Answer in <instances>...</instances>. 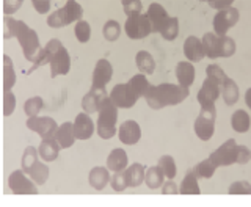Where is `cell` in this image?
<instances>
[{
  "mask_svg": "<svg viewBox=\"0 0 251 207\" xmlns=\"http://www.w3.org/2000/svg\"><path fill=\"white\" fill-rule=\"evenodd\" d=\"M188 98V86L175 85V83H162L157 86H149L145 99L146 104L152 110H160L168 105H177Z\"/></svg>",
  "mask_w": 251,
  "mask_h": 207,
  "instance_id": "obj_2",
  "label": "cell"
},
{
  "mask_svg": "<svg viewBox=\"0 0 251 207\" xmlns=\"http://www.w3.org/2000/svg\"><path fill=\"white\" fill-rule=\"evenodd\" d=\"M229 195H251V184L247 181H235L229 187Z\"/></svg>",
  "mask_w": 251,
  "mask_h": 207,
  "instance_id": "obj_43",
  "label": "cell"
},
{
  "mask_svg": "<svg viewBox=\"0 0 251 207\" xmlns=\"http://www.w3.org/2000/svg\"><path fill=\"white\" fill-rule=\"evenodd\" d=\"M209 3L210 8H214V10H223V8H227L234 3V0H206Z\"/></svg>",
  "mask_w": 251,
  "mask_h": 207,
  "instance_id": "obj_50",
  "label": "cell"
},
{
  "mask_svg": "<svg viewBox=\"0 0 251 207\" xmlns=\"http://www.w3.org/2000/svg\"><path fill=\"white\" fill-rule=\"evenodd\" d=\"M107 98L105 88H91L88 93L85 94L82 99V108L83 111H86L88 115L91 113H98L100 102Z\"/></svg>",
  "mask_w": 251,
  "mask_h": 207,
  "instance_id": "obj_17",
  "label": "cell"
},
{
  "mask_svg": "<svg viewBox=\"0 0 251 207\" xmlns=\"http://www.w3.org/2000/svg\"><path fill=\"white\" fill-rule=\"evenodd\" d=\"M13 36L18 39V43L21 44L24 57L27 58V61H31L33 65H36L43 51L36 31L33 28H30L25 22L8 18L6 16L3 19V38L10 39Z\"/></svg>",
  "mask_w": 251,
  "mask_h": 207,
  "instance_id": "obj_1",
  "label": "cell"
},
{
  "mask_svg": "<svg viewBox=\"0 0 251 207\" xmlns=\"http://www.w3.org/2000/svg\"><path fill=\"white\" fill-rule=\"evenodd\" d=\"M135 63H137L138 71H140V73H143V74H152L155 71L154 57L146 51H140L135 55Z\"/></svg>",
  "mask_w": 251,
  "mask_h": 207,
  "instance_id": "obj_31",
  "label": "cell"
},
{
  "mask_svg": "<svg viewBox=\"0 0 251 207\" xmlns=\"http://www.w3.org/2000/svg\"><path fill=\"white\" fill-rule=\"evenodd\" d=\"M146 14L149 16V21H151L152 33H160V30L165 26V22L170 19L167 10H165L160 3H151V5H149Z\"/></svg>",
  "mask_w": 251,
  "mask_h": 207,
  "instance_id": "obj_20",
  "label": "cell"
},
{
  "mask_svg": "<svg viewBox=\"0 0 251 207\" xmlns=\"http://www.w3.org/2000/svg\"><path fill=\"white\" fill-rule=\"evenodd\" d=\"M16 83V71L11 58L3 55V91H11Z\"/></svg>",
  "mask_w": 251,
  "mask_h": 207,
  "instance_id": "obj_32",
  "label": "cell"
},
{
  "mask_svg": "<svg viewBox=\"0 0 251 207\" xmlns=\"http://www.w3.org/2000/svg\"><path fill=\"white\" fill-rule=\"evenodd\" d=\"M110 185L115 190V192H124L127 188V178H126V173L124 171H118L115 173L112 179H110Z\"/></svg>",
  "mask_w": 251,
  "mask_h": 207,
  "instance_id": "obj_42",
  "label": "cell"
},
{
  "mask_svg": "<svg viewBox=\"0 0 251 207\" xmlns=\"http://www.w3.org/2000/svg\"><path fill=\"white\" fill-rule=\"evenodd\" d=\"M110 99L115 102L118 108H130L137 104L138 96L132 91L129 83H120L110 93Z\"/></svg>",
  "mask_w": 251,
  "mask_h": 207,
  "instance_id": "obj_13",
  "label": "cell"
},
{
  "mask_svg": "<svg viewBox=\"0 0 251 207\" xmlns=\"http://www.w3.org/2000/svg\"><path fill=\"white\" fill-rule=\"evenodd\" d=\"M231 126L237 133L248 132L250 126H251L250 115L247 113V111H243V110H235L232 113V116H231Z\"/></svg>",
  "mask_w": 251,
  "mask_h": 207,
  "instance_id": "obj_28",
  "label": "cell"
},
{
  "mask_svg": "<svg viewBox=\"0 0 251 207\" xmlns=\"http://www.w3.org/2000/svg\"><path fill=\"white\" fill-rule=\"evenodd\" d=\"M239 10L234 6H227V8H223V10H218V13L215 14L214 18V30L217 35H226L227 30L232 28L235 24L239 22Z\"/></svg>",
  "mask_w": 251,
  "mask_h": 207,
  "instance_id": "obj_11",
  "label": "cell"
},
{
  "mask_svg": "<svg viewBox=\"0 0 251 207\" xmlns=\"http://www.w3.org/2000/svg\"><path fill=\"white\" fill-rule=\"evenodd\" d=\"M8 187L14 195H36L38 188L35 187V181L28 179L24 170H14L8 178Z\"/></svg>",
  "mask_w": 251,
  "mask_h": 207,
  "instance_id": "obj_10",
  "label": "cell"
},
{
  "mask_svg": "<svg viewBox=\"0 0 251 207\" xmlns=\"http://www.w3.org/2000/svg\"><path fill=\"white\" fill-rule=\"evenodd\" d=\"M215 119H217V108H201L198 118L195 119V133L196 137L202 141H209L215 132Z\"/></svg>",
  "mask_w": 251,
  "mask_h": 207,
  "instance_id": "obj_6",
  "label": "cell"
},
{
  "mask_svg": "<svg viewBox=\"0 0 251 207\" xmlns=\"http://www.w3.org/2000/svg\"><path fill=\"white\" fill-rule=\"evenodd\" d=\"M179 193L180 195H200L201 188L198 185V176L193 173V170H188L185 173V178L182 179L179 185Z\"/></svg>",
  "mask_w": 251,
  "mask_h": 207,
  "instance_id": "obj_27",
  "label": "cell"
},
{
  "mask_svg": "<svg viewBox=\"0 0 251 207\" xmlns=\"http://www.w3.org/2000/svg\"><path fill=\"white\" fill-rule=\"evenodd\" d=\"M31 5L38 14H46L50 10V0H31Z\"/></svg>",
  "mask_w": 251,
  "mask_h": 207,
  "instance_id": "obj_48",
  "label": "cell"
},
{
  "mask_svg": "<svg viewBox=\"0 0 251 207\" xmlns=\"http://www.w3.org/2000/svg\"><path fill=\"white\" fill-rule=\"evenodd\" d=\"M50 77L55 78L58 76H66L69 71H71V57H69V52L66 51L65 46H61L60 49L55 52V55L52 57L50 63Z\"/></svg>",
  "mask_w": 251,
  "mask_h": 207,
  "instance_id": "obj_14",
  "label": "cell"
},
{
  "mask_svg": "<svg viewBox=\"0 0 251 207\" xmlns=\"http://www.w3.org/2000/svg\"><path fill=\"white\" fill-rule=\"evenodd\" d=\"M16 108V96L11 91H5L3 94V115L10 116Z\"/></svg>",
  "mask_w": 251,
  "mask_h": 207,
  "instance_id": "obj_44",
  "label": "cell"
},
{
  "mask_svg": "<svg viewBox=\"0 0 251 207\" xmlns=\"http://www.w3.org/2000/svg\"><path fill=\"white\" fill-rule=\"evenodd\" d=\"M118 137H120L121 143L127 146H132V145H137L141 138V129H140V124L137 121H133V119H127V121H124L120 129H118Z\"/></svg>",
  "mask_w": 251,
  "mask_h": 207,
  "instance_id": "obj_16",
  "label": "cell"
},
{
  "mask_svg": "<svg viewBox=\"0 0 251 207\" xmlns=\"http://www.w3.org/2000/svg\"><path fill=\"white\" fill-rule=\"evenodd\" d=\"M206 74L210 76V77H215L217 80H220L222 83L226 80V77H227V76L225 74V71H223L222 68H220L218 65H209L207 69H206Z\"/></svg>",
  "mask_w": 251,
  "mask_h": 207,
  "instance_id": "obj_45",
  "label": "cell"
},
{
  "mask_svg": "<svg viewBox=\"0 0 251 207\" xmlns=\"http://www.w3.org/2000/svg\"><path fill=\"white\" fill-rule=\"evenodd\" d=\"M28 176L35 181V184H38V185H43V184H46V181H47V178H49V166H47L46 163H43V162H36L31 168L28 170Z\"/></svg>",
  "mask_w": 251,
  "mask_h": 207,
  "instance_id": "obj_33",
  "label": "cell"
},
{
  "mask_svg": "<svg viewBox=\"0 0 251 207\" xmlns=\"http://www.w3.org/2000/svg\"><path fill=\"white\" fill-rule=\"evenodd\" d=\"M222 96L225 99L226 105H234L239 101V86L232 78L226 77V80L222 85Z\"/></svg>",
  "mask_w": 251,
  "mask_h": 207,
  "instance_id": "obj_30",
  "label": "cell"
},
{
  "mask_svg": "<svg viewBox=\"0 0 251 207\" xmlns=\"http://www.w3.org/2000/svg\"><path fill=\"white\" fill-rule=\"evenodd\" d=\"M127 162H129L127 153L121 148H115L107 157V168L113 173L124 171L127 168Z\"/></svg>",
  "mask_w": 251,
  "mask_h": 207,
  "instance_id": "obj_23",
  "label": "cell"
},
{
  "mask_svg": "<svg viewBox=\"0 0 251 207\" xmlns=\"http://www.w3.org/2000/svg\"><path fill=\"white\" fill-rule=\"evenodd\" d=\"M132 2H135V0H121V3H123V6H126V5H129V3H132Z\"/></svg>",
  "mask_w": 251,
  "mask_h": 207,
  "instance_id": "obj_53",
  "label": "cell"
},
{
  "mask_svg": "<svg viewBox=\"0 0 251 207\" xmlns=\"http://www.w3.org/2000/svg\"><path fill=\"white\" fill-rule=\"evenodd\" d=\"M237 157H239V145L235 143L234 138L225 141L222 146L209 155V158L214 162L217 168L218 166H229L232 163H237Z\"/></svg>",
  "mask_w": 251,
  "mask_h": 207,
  "instance_id": "obj_9",
  "label": "cell"
},
{
  "mask_svg": "<svg viewBox=\"0 0 251 207\" xmlns=\"http://www.w3.org/2000/svg\"><path fill=\"white\" fill-rule=\"evenodd\" d=\"M55 138L60 143V146L63 149H68L74 145L75 138V133H74V123H65L58 126V130L55 133Z\"/></svg>",
  "mask_w": 251,
  "mask_h": 207,
  "instance_id": "obj_24",
  "label": "cell"
},
{
  "mask_svg": "<svg viewBox=\"0 0 251 207\" xmlns=\"http://www.w3.org/2000/svg\"><path fill=\"white\" fill-rule=\"evenodd\" d=\"M192 170H193V173L196 174V176H198V179H210V178L215 174L217 166H215L214 162H212L210 158L207 157L206 160H202V162H200L198 165H195Z\"/></svg>",
  "mask_w": 251,
  "mask_h": 207,
  "instance_id": "obj_34",
  "label": "cell"
},
{
  "mask_svg": "<svg viewBox=\"0 0 251 207\" xmlns=\"http://www.w3.org/2000/svg\"><path fill=\"white\" fill-rule=\"evenodd\" d=\"M82 16H83L82 5L77 3L75 0H68L65 6L58 8L57 11H53L49 18H47V26L52 28H61L73 22L80 21Z\"/></svg>",
  "mask_w": 251,
  "mask_h": 207,
  "instance_id": "obj_5",
  "label": "cell"
},
{
  "mask_svg": "<svg viewBox=\"0 0 251 207\" xmlns=\"http://www.w3.org/2000/svg\"><path fill=\"white\" fill-rule=\"evenodd\" d=\"M160 35L165 41H173V39H176L179 35V19L170 18L167 22H165V26L162 27Z\"/></svg>",
  "mask_w": 251,
  "mask_h": 207,
  "instance_id": "obj_36",
  "label": "cell"
},
{
  "mask_svg": "<svg viewBox=\"0 0 251 207\" xmlns=\"http://www.w3.org/2000/svg\"><path fill=\"white\" fill-rule=\"evenodd\" d=\"M112 76H113V68L110 65V61H107L105 58L98 60L93 71L91 88H105V85L112 80Z\"/></svg>",
  "mask_w": 251,
  "mask_h": 207,
  "instance_id": "obj_15",
  "label": "cell"
},
{
  "mask_svg": "<svg viewBox=\"0 0 251 207\" xmlns=\"http://www.w3.org/2000/svg\"><path fill=\"white\" fill-rule=\"evenodd\" d=\"M110 179H112V176H110L108 168H105V166H94L88 174L90 185L98 192L104 190L107 184H110Z\"/></svg>",
  "mask_w": 251,
  "mask_h": 207,
  "instance_id": "obj_22",
  "label": "cell"
},
{
  "mask_svg": "<svg viewBox=\"0 0 251 207\" xmlns=\"http://www.w3.org/2000/svg\"><path fill=\"white\" fill-rule=\"evenodd\" d=\"M222 82L217 80L215 77H210L207 76L206 80L202 82L201 88L198 91V99L201 108H210V107H215V101L218 99V96L222 94Z\"/></svg>",
  "mask_w": 251,
  "mask_h": 207,
  "instance_id": "obj_8",
  "label": "cell"
},
{
  "mask_svg": "<svg viewBox=\"0 0 251 207\" xmlns=\"http://www.w3.org/2000/svg\"><path fill=\"white\" fill-rule=\"evenodd\" d=\"M141 10H143V5H141L140 0H135V2H132L129 5H126L124 6V14L127 16H135V14H140Z\"/></svg>",
  "mask_w": 251,
  "mask_h": 207,
  "instance_id": "obj_47",
  "label": "cell"
},
{
  "mask_svg": "<svg viewBox=\"0 0 251 207\" xmlns=\"http://www.w3.org/2000/svg\"><path fill=\"white\" fill-rule=\"evenodd\" d=\"M98 116V135L102 140H110L116 133V123H118V107L115 102L107 96L100 102Z\"/></svg>",
  "mask_w": 251,
  "mask_h": 207,
  "instance_id": "obj_4",
  "label": "cell"
},
{
  "mask_svg": "<svg viewBox=\"0 0 251 207\" xmlns=\"http://www.w3.org/2000/svg\"><path fill=\"white\" fill-rule=\"evenodd\" d=\"M38 149L33 148V146H27L25 151H24L22 154V160H21V165H22V170L28 173V170L33 166L36 162H38Z\"/></svg>",
  "mask_w": 251,
  "mask_h": 207,
  "instance_id": "obj_39",
  "label": "cell"
},
{
  "mask_svg": "<svg viewBox=\"0 0 251 207\" xmlns=\"http://www.w3.org/2000/svg\"><path fill=\"white\" fill-rule=\"evenodd\" d=\"M126 178H127L129 187H140L145 182L146 178V166L141 163H132L127 170H124Z\"/></svg>",
  "mask_w": 251,
  "mask_h": 207,
  "instance_id": "obj_25",
  "label": "cell"
},
{
  "mask_svg": "<svg viewBox=\"0 0 251 207\" xmlns=\"http://www.w3.org/2000/svg\"><path fill=\"white\" fill-rule=\"evenodd\" d=\"M27 129L36 132L41 138H52L58 130V126L55 123V119L50 116H31L27 119Z\"/></svg>",
  "mask_w": 251,
  "mask_h": 207,
  "instance_id": "obj_12",
  "label": "cell"
},
{
  "mask_svg": "<svg viewBox=\"0 0 251 207\" xmlns=\"http://www.w3.org/2000/svg\"><path fill=\"white\" fill-rule=\"evenodd\" d=\"M124 30L126 35L130 39H143L149 33H152V26L151 21H149V16L145 14H135V16H129L127 21L124 24Z\"/></svg>",
  "mask_w": 251,
  "mask_h": 207,
  "instance_id": "obj_7",
  "label": "cell"
},
{
  "mask_svg": "<svg viewBox=\"0 0 251 207\" xmlns=\"http://www.w3.org/2000/svg\"><path fill=\"white\" fill-rule=\"evenodd\" d=\"M74 35L78 43H88L91 38V27L86 21H77L74 27Z\"/></svg>",
  "mask_w": 251,
  "mask_h": 207,
  "instance_id": "obj_40",
  "label": "cell"
},
{
  "mask_svg": "<svg viewBox=\"0 0 251 207\" xmlns=\"http://www.w3.org/2000/svg\"><path fill=\"white\" fill-rule=\"evenodd\" d=\"M201 41L204 46V51H206V57H209L210 60L229 58L235 53V41L226 35L206 33Z\"/></svg>",
  "mask_w": 251,
  "mask_h": 207,
  "instance_id": "obj_3",
  "label": "cell"
},
{
  "mask_svg": "<svg viewBox=\"0 0 251 207\" xmlns=\"http://www.w3.org/2000/svg\"><path fill=\"white\" fill-rule=\"evenodd\" d=\"M176 77L177 82L184 86H190L195 82V66L192 61H180L176 66Z\"/></svg>",
  "mask_w": 251,
  "mask_h": 207,
  "instance_id": "obj_26",
  "label": "cell"
},
{
  "mask_svg": "<svg viewBox=\"0 0 251 207\" xmlns=\"http://www.w3.org/2000/svg\"><path fill=\"white\" fill-rule=\"evenodd\" d=\"M162 193L163 195H177L179 188L175 182H173V179H170L168 182H165V184L162 185Z\"/></svg>",
  "mask_w": 251,
  "mask_h": 207,
  "instance_id": "obj_51",
  "label": "cell"
},
{
  "mask_svg": "<svg viewBox=\"0 0 251 207\" xmlns=\"http://www.w3.org/2000/svg\"><path fill=\"white\" fill-rule=\"evenodd\" d=\"M60 149H61L60 143L57 141V138L52 137V138H43L41 145L38 148V153L44 162H53L57 160Z\"/></svg>",
  "mask_w": 251,
  "mask_h": 207,
  "instance_id": "obj_21",
  "label": "cell"
},
{
  "mask_svg": "<svg viewBox=\"0 0 251 207\" xmlns=\"http://www.w3.org/2000/svg\"><path fill=\"white\" fill-rule=\"evenodd\" d=\"M127 83H129V86L132 88V91L135 93L138 98L140 96H145L148 88L151 86V85H149V82H148V78H146V74H143V73L130 77V80Z\"/></svg>",
  "mask_w": 251,
  "mask_h": 207,
  "instance_id": "obj_35",
  "label": "cell"
},
{
  "mask_svg": "<svg viewBox=\"0 0 251 207\" xmlns=\"http://www.w3.org/2000/svg\"><path fill=\"white\" fill-rule=\"evenodd\" d=\"M44 102H43V98L39 96H33L25 101V104H24V113H25L28 118L31 116H36L39 113V110L43 108Z\"/></svg>",
  "mask_w": 251,
  "mask_h": 207,
  "instance_id": "obj_41",
  "label": "cell"
},
{
  "mask_svg": "<svg viewBox=\"0 0 251 207\" xmlns=\"http://www.w3.org/2000/svg\"><path fill=\"white\" fill-rule=\"evenodd\" d=\"M24 0H3V13L6 16H10L13 13H16L22 6Z\"/></svg>",
  "mask_w": 251,
  "mask_h": 207,
  "instance_id": "obj_46",
  "label": "cell"
},
{
  "mask_svg": "<svg viewBox=\"0 0 251 207\" xmlns=\"http://www.w3.org/2000/svg\"><path fill=\"white\" fill-rule=\"evenodd\" d=\"M251 160V151L247 148V146H243L240 145L239 146V157H237V163L239 165H245Z\"/></svg>",
  "mask_w": 251,
  "mask_h": 207,
  "instance_id": "obj_49",
  "label": "cell"
},
{
  "mask_svg": "<svg viewBox=\"0 0 251 207\" xmlns=\"http://www.w3.org/2000/svg\"><path fill=\"white\" fill-rule=\"evenodd\" d=\"M93 132H94V123L91 116L83 111V113H78L75 116V121H74V133H75V138L77 140H88L93 137Z\"/></svg>",
  "mask_w": 251,
  "mask_h": 207,
  "instance_id": "obj_19",
  "label": "cell"
},
{
  "mask_svg": "<svg viewBox=\"0 0 251 207\" xmlns=\"http://www.w3.org/2000/svg\"><path fill=\"white\" fill-rule=\"evenodd\" d=\"M245 104L248 105V108L251 110V88H248L247 93H245Z\"/></svg>",
  "mask_w": 251,
  "mask_h": 207,
  "instance_id": "obj_52",
  "label": "cell"
},
{
  "mask_svg": "<svg viewBox=\"0 0 251 207\" xmlns=\"http://www.w3.org/2000/svg\"><path fill=\"white\" fill-rule=\"evenodd\" d=\"M159 166L163 170L165 176H167L168 179H175L176 174H177V166H176V162L175 158H173L171 155H162L159 158Z\"/></svg>",
  "mask_w": 251,
  "mask_h": 207,
  "instance_id": "obj_38",
  "label": "cell"
},
{
  "mask_svg": "<svg viewBox=\"0 0 251 207\" xmlns=\"http://www.w3.org/2000/svg\"><path fill=\"white\" fill-rule=\"evenodd\" d=\"M184 55H185V58L192 63L201 61L204 57H206V51H204L201 39L193 35L188 36L184 41Z\"/></svg>",
  "mask_w": 251,
  "mask_h": 207,
  "instance_id": "obj_18",
  "label": "cell"
},
{
  "mask_svg": "<svg viewBox=\"0 0 251 207\" xmlns=\"http://www.w3.org/2000/svg\"><path fill=\"white\" fill-rule=\"evenodd\" d=\"M165 178H167V176H165L163 170L160 168L159 165H157V166H149V168L146 170L145 182H146V185L151 190H155V188H160L163 185Z\"/></svg>",
  "mask_w": 251,
  "mask_h": 207,
  "instance_id": "obj_29",
  "label": "cell"
},
{
  "mask_svg": "<svg viewBox=\"0 0 251 207\" xmlns=\"http://www.w3.org/2000/svg\"><path fill=\"white\" fill-rule=\"evenodd\" d=\"M102 33H104V38L107 39V41L113 43L116 41L118 38H120L121 35V26L120 22L115 21V19H110L104 24V28H102Z\"/></svg>",
  "mask_w": 251,
  "mask_h": 207,
  "instance_id": "obj_37",
  "label": "cell"
}]
</instances>
